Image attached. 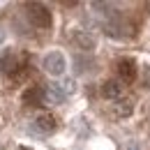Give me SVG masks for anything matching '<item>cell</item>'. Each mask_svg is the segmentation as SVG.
Here are the masks:
<instances>
[{
  "instance_id": "6da1fadb",
  "label": "cell",
  "mask_w": 150,
  "mask_h": 150,
  "mask_svg": "<svg viewBox=\"0 0 150 150\" xmlns=\"http://www.w3.org/2000/svg\"><path fill=\"white\" fill-rule=\"evenodd\" d=\"M25 9H28V19H30V23L35 28H39V30L51 28V12H49L46 5H42V2H28Z\"/></svg>"
},
{
  "instance_id": "7a4b0ae2",
  "label": "cell",
  "mask_w": 150,
  "mask_h": 150,
  "mask_svg": "<svg viewBox=\"0 0 150 150\" xmlns=\"http://www.w3.org/2000/svg\"><path fill=\"white\" fill-rule=\"evenodd\" d=\"M42 67H44V69H46L51 76H60V74H65V67H67V62H65V56H62V53L51 51L49 56H44Z\"/></svg>"
},
{
  "instance_id": "3957f363",
  "label": "cell",
  "mask_w": 150,
  "mask_h": 150,
  "mask_svg": "<svg viewBox=\"0 0 150 150\" xmlns=\"http://www.w3.org/2000/svg\"><path fill=\"white\" fill-rule=\"evenodd\" d=\"M69 39H72V44H74L76 49H81V51H86V53H90L95 46H97L95 35H90L88 30H72V33H69Z\"/></svg>"
},
{
  "instance_id": "277c9868",
  "label": "cell",
  "mask_w": 150,
  "mask_h": 150,
  "mask_svg": "<svg viewBox=\"0 0 150 150\" xmlns=\"http://www.w3.org/2000/svg\"><path fill=\"white\" fill-rule=\"evenodd\" d=\"M118 74H120V83H129L136 79V62L132 58H122L118 60Z\"/></svg>"
},
{
  "instance_id": "5b68a950",
  "label": "cell",
  "mask_w": 150,
  "mask_h": 150,
  "mask_svg": "<svg viewBox=\"0 0 150 150\" xmlns=\"http://www.w3.org/2000/svg\"><path fill=\"white\" fill-rule=\"evenodd\" d=\"M125 93V86L118 81V79H111V81H104L102 83V95L106 99H120Z\"/></svg>"
},
{
  "instance_id": "8992f818",
  "label": "cell",
  "mask_w": 150,
  "mask_h": 150,
  "mask_svg": "<svg viewBox=\"0 0 150 150\" xmlns=\"http://www.w3.org/2000/svg\"><path fill=\"white\" fill-rule=\"evenodd\" d=\"M62 99H65V95L60 90V86L51 83V86L42 88V104H60Z\"/></svg>"
},
{
  "instance_id": "52a82bcc",
  "label": "cell",
  "mask_w": 150,
  "mask_h": 150,
  "mask_svg": "<svg viewBox=\"0 0 150 150\" xmlns=\"http://www.w3.org/2000/svg\"><path fill=\"white\" fill-rule=\"evenodd\" d=\"M35 125H37V129H39V132H44V134H49V132H56V127H58L56 118H53L51 113H39L37 120H35Z\"/></svg>"
},
{
  "instance_id": "ba28073f",
  "label": "cell",
  "mask_w": 150,
  "mask_h": 150,
  "mask_svg": "<svg viewBox=\"0 0 150 150\" xmlns=\"http://www.w3.org/2000/svg\"><path fill=\"white\" fill-rule=\"evenodd\" d=\"M23 104L39 106V104H42V88H39V86H30V88L23 93Z\"/></svg>"
},
{
  "instance_id": "9c48e42d",
  "label": "cell",
  "mask_w": 150,
  "mask_h": 150,
  "mask_svg": "<svg viewBox=\"0 0 150 150\" xmlns=\"http://www.w3.org/2000/svg\"><path fill=\"white\" fill-rule=\"evenodd\" d=\"M134 111V102L132 99H118V104H115V115H129Z\"/></svg>"
},
{
  "instance_id": "30bf717a",
  "label": "cell",
  "mask_w": 150,
  "mask_h": 150,
  "mask_svg": "<svg viewBox=\"0 0 150 150\" xmlns=\"http://www.w3.org/2000/svg\"><path fill=\"white\" fill-rule=\"evenodd\" d=\"M14 69H16V67H14V58L9 56V53L0 58V72H2V74H12Z\"/></svg>"
},
{
  "instance_id": "8fae6325",
  "label": "cell",
  "mask_w": 150,
  "mask_h": 150,
  "mask_svg": "<svg viewBox=\"0 0 150 150\" xmlns=\"http://www.w3.org/2000/svg\"><path fill=\"white\" fill-rule=\"evenodd\" d=\"M60 90H62V95H72L76 90V86H74V79H65L62 83H60Z\"/></svg>"
}]
</instances>
